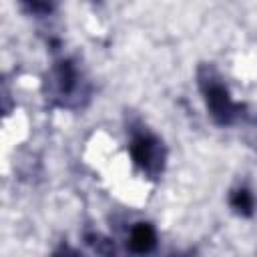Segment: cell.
<instances>
[{
    "label": "cell",
    "instance_id": "obj_1",
    "mask_svg": "<svg viewBox=\"0 0 257 257\" xmlns=\"http://www.w3.org/2000/svg\"><path fill=\"white\" fill-rule=\"evenodd\" d=\"M42 94L52 108L82 110L92 98V82L72 56H60L44 74Z\"/></svg>",
    "mask_w": 257,
    "mask_h": 257
},
{
    "label": "cell",
    "instance_id": "obj_2",
    "mask_svg": "<svg viewBox=\"0 0 257 257\" xmlns=\"http://www.w3.org/2000/svg\"><path fill=\"white\" fill-rule=\"evenodd\" d=\"M197 86L207 114L217 126H235L247 118V104L233 98L223 74L213 62H201L197 66Z\"/></svg>",
    "mask_w": 257,
    "mask_h": 257
},
{
    "label": "cell",
    "instance_id": "obj_3",
    "mask_svg": "<svg viewBox=\"0 0 257 257\" xmlns=\"http://www.w3.org/2000/svg\"><path fill=\"white\" fill-rule=\"evenodd\" d=\"M126 135H128V155L135 169L149 181L157 183L167 169V145L165 141L153 133L139 116L126 118Z\"/></svg>",
    "mask_w": 257,
    "mask_h": 257
},
{
    "label": "cell",
    "instance_id": "obj_4",
    "mask_svg": "<svg viewBox=\"0 0 257 257\" xmlns=\"http://www.w3.org/2000/svg\"><path fill=\"white\" fill-rule=\"evenodd\" d=\"M159 247L157 227L151 221H135L126 231L128 257H153Z\"/></svg>",
    "mask_w": 257,
    "mask_h": 257
},
{
    "label": "cell",
    "instance_id": "obj_5",
    "mask_svg": "<svg viewBox=\"0 0 257 257\" xmlns=\"http://www.w3.org/2000/svg\"><path fill=\"white\" fill-rule=\"evenodd\" d=\"M227 201H229V207H231V211H233L235 215L245 217V219H249V217L255 215L257 201H255L253 191H251L247 185H237V187H233V189L229 191Z\"/></svg>",
    "mask_w": 257,
    "mask_h": 257
},
{
    "label": "cell",
    "instance_id": "obj_6",
    "mask_svg": "<svg viewBox=\"0 0 257 257\" xmlns=\"http://www.w3.org/2000/svg\"><path fill=\"white\" fill-rule=\"evenodd\" d=\"M82 241H84V245L90 249V253L94 257H118L114 241L110 237L98 233V231H84Z\"/></svg>",
    "mask_w": 257,
    "mask_h": 257
},
{
    "label": "cell",
    "instance_id": "obj_7",
    "mask_svg": "<svg viewBox=\"0 0 257 257\" xmlns=\"http://www.w3.org/2000/svg\"><path fill=\"white\" fill-rule=\"evenodd\" d=\"M20 8L36 18H44V16H50L56 6L50 2H24V4H20Z\"/></svg>",
    "mask_w": 257,
    "mask_h": 257
},
{
    "label": "cell",
    "instance_id": "obj_8",
    "mask_svg": "<svg viewBox=\"0 0 257 257\" xmlns=\"http://www.w3.org/2000/svg\"><path fill=\"white\" fill-rule=\"evenodd\" d=\"M50 257H84V253H80L76 247H72L68 241H60L56 247H54V251H52V255Z\"/></svg>",
    "mask_w": 257,
    "mask_h": 257
},
{
    "label": "cell",
    "instance_id": "obj_9",
    "mask_svg": "<svg viewBox=\"0 0 257 257\" xmlns=\"http://www.w3.org/2000/svg\"><path fill=\"white\" fill-rule=\"evenodd\" d=\"M171 257H193V253H189V251H177V253H171Z\"/></svg>",
    "mask_w": 257,
    "mask_h": 257
}]
</instances>
